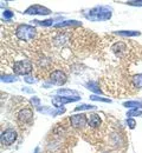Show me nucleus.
Wrapping results in <instances>:
<instances>
[{
    "instance_id": "f257e3e1",
    "label": "nucleus",
    "mask_w": 142,
    "mask_h": 153,
    "mask_svg": "<svg viewBox=\"0 0 142 153\" xmlns=\"http://www.w3.org/2000/svg\"><path fill=\"white\" fill-rule=\"evenodd\" d=\"M38 34V31L36 27L27 25V24H20L13 26L12 36L17 40V42H20L24 45H31L36 40V37Z\"/></svg>"
},
{
    "instance_id": "f03ea898",
    "label": "nucleus",
    "mask_w": 142,
    "mask_h": 153,
    "mask_svg": "<svg viewBox=\"0 0 142 153\" xmlns=\"http://www.w3.org/2000/svg\"><path fill=\"white\" fill-rule=\"evenodd\" d=\"M12 71L17 76H29L33 71L32 62L29 58H21L12 62Z\"/></svg>"
},
{
    "instance_id": "7ed1b4c3",
    "label": "nucleus",
    "mask_w": 142,
    "mask_h": 153,
    "mask_svg": "<svg viewBox=\"0 0 142 153\" xmlns=\"http://www.w3.org/2000/svg\"><path fill=\"white\" fill-rule=\"evenodd\" d=\"M85 18L92 21H104V20H109L111 18V8L101 6V7H95L92 10H90L89 14H84Z\"/></svg>"
},
{
    "instance_id": "20e7f679",
    "label": "nucleus",
    "mask_w": 142,
    "mask_h": 153,
    "mask_svg": "<svg viewBox=\"0 0 142 153\" xmlns=\"http://www.w3.org/2000/svg\"><path fill=\"white\" fill-rule=\"evenodd\" d=\"M16 119L18 121L19 125H26L30 124L33 119V111L30 108V106H25L18 110V112L16 113Z\"/></svg>"
},
{
    "instance_id": "39448f33",
    "label": "nucleus",
    "mask_w": 142,
    "mask_h": 153,
    "mask_svg": "<svg viewBox=\"0 0 142 153\" xmlns=\"http://www.w3.org/2000/svg\"><path fill=\"white\" fill-rule=\"evenodd\" d=\"M66 80H68V76L63 70H55L49 74V81L52 85L62 86L66 82Z\"/></svg>"
},
{
    "instance_id": "423d86ee",
    "label": "nucleus",
    "mask_w": 142,
    "mask_h": 153,
    "mask_svg": "<svg viewBox=\"0 0 142 153\" xmlns=\"http://www.w3.org/2000/svg\"><path fill=\"white\" fill-rule=\"evenodd\" d=\"M69 121L74 128L83 130L88 124V118H86V114H84V113H78V114L71 115L69 118Z\"/></svg>"
},
{
    "instance_id": "0eeeda50",
    "label": "nucleus",
    "mask_w": 142,
    "mask_h": 153,
    "mask_svg": "<svg viewBox=\"0 0 142 153\" xmlns=\"http://www.w3.org/2000/svg\"><path fill=\"white\" fill-rule=\"evenodd\" d=\"M17 138H18V133L14 128H7L1 133V144L4 146H10L17 140Z\"/></svg>"
},
{
    "instance_id": "6e6552de",
    "label": "nucleus",
    "mask_w": 142,
    "mask_h": 153,
    "mask_svg": "<svg viewBox=\"0 0 142 153\" xmlns=\"http://www.w3.org/2000/svg\"><path fill=\"white\" fill-rule=\"evenodd\" d=\"M24 13L25 14H36V16H49L51 13V11L41 5H32Z\"/></svg>"
},
{
    "instance_id": "1a4fd4ad",
    "label": "nucleus",
    "mask_w": 142,
    "mask_h": 153,
    "mask_svg": "<svg viewBox=\"0 0 142 153\" xmlns=\"http://www.w3.org/2000/svg\"><path fill=\"white\" fill-rule=\"evenodd\" d=\"M86 118H88V125L91 130H96L101 126L102 124V119L101 117L96 113H89L86 114Z\"/></svg>"
},
{
    "instance_id": "9d476101",
    "label": "nucleus",
    "mask_w": 142,
    "mask_h": 153,
    "mask_svg": "<svg viewBox=\"0 0 142 153\" xmlns=\"http://www.w3.org/2000/svg\"><path fill=\"white\" fill-rule=\"evenodd\" d=\"M80 100V97H74V98H66V97H53L52 99V104L55 105V107L59 108L61 106H63L64 104H68V102H72V101H77Z\"/></svg>"
},
{
    "instance_id": "9b49d317",
    "label": "nucleus",
    "mask_w": 142,
    "mask_h": 153,
    "mask_svg": "<svg viewBox=\"0 0 142 153\" xmlns=\"http://www.w3.org/2000/svg\"><path fill=\"white\" fill-rule=\"evenodd\" d=\"M129 82L134 88H142V73L129 76Z\"/></svg>"
},
{
    "instance_id": "f8f14e48",
    "label": "nucleus",
    "mask_w": 142,
    "mask_h": 153,
    "mask_svg": "<svg viewBox=\"0 0 142 153\" xmlns=\"http://www.w3.org/2000/svg\"><path fill=\"white\" fill-rule=\"evenodd\" d=\"M81 24L76 20H68V21H64V22H59V24H56L55 27L57 28H65V27H72V26H80Z\"/></svg>"
},
{
    "instance_id": "ddd939ff",
    "label": "nucleus",
    "mask_w": 142,
    "mask_h": 153,
    "mask_svg": "<svg viewBox=\"0 0 142 153\" xmlns=\"http://www.w3.org/2000/svg\"><path fill=\"white\" fill-rule=\"evenodd\" d=\"M123 106L130 110H137V108H142V102L141 101H125L123 102Z\"/></svg>"
},
{
    "instance_id": "4468645a",
    "label": "nucleus",
    "mask_w": 142,
    "mask_h": 153,
    "mask_svg": "<svg viewBox=\"0 0 142 153\" xmlns=\"http://www.w3.org/2000/svg\"><path fill=\"white\" fill-rule=\"evenodd\" d=\"M86 87H88V90H90V91H92V92H95V93H97V94H102L100 85H98L96 81H89V82L86 84Z\"/></svg>"
},
{
    "instance_id": "2eb2a0df",
    "label": "nucleus",
    "mask_w": 142,
    "mask_h": 153,
    "mask_svg": "<svg viewBox=\"0 0 142 153\" xmlns=\"http://www.w3.org/2000/svg\"><path fill=\"white\" fill-rule=\"evenodd\" d=\"M115 34L121 36V37H139L141 33L139 31H117L115 32Z\"/></svg>"
},
{
    "instance_id": "dca6fc26",
    "label": "nucleus",
    "mask_w": 142,
    "mask_h": 153,
    "mask_svg": "<svg viewBox=\"0 0 142 153\" xmlns=\"http://www.w3.org/2000/svg\"><path fill=\"white\" fill-rule=\"evenodd\" d=\"M57 94H59V96H62V97H66V98H69L68 96L77 97V92H76V91H74V90H66V88H62V90H58V91H57Z\"/></svg>"
},
{
    "instance_id": "f3484780",
    "label": "nucleus",
    "mask_w": 142,
    "mask_h": 153,
    "mask_svg": "<svg viewBox=\"0 0 142 153\" xmlns=\"http://www.w3.org/2000/svg\"><path fill=\"white\" fill-rule=\"evenodd\" d=\"M1 80L4 81V82H14V81H17L18 79H17V76H12V74H2L1 76Z\"/></svg>"
},
{
    "instance_id": "a211bd4d",
    "label": "nucleus",
    "mask_w": 142,
    "mask_h": 153,
    "mask_svg": "<svg viewBox=\"0 0 142 153\" xmlns=\"http://www.w3.org/2000/svg\"><path fill=\"white\" fill-rule=\"evenodd\" d=\"M84 110H96V106L95 105H88V104H83L80 105L75 108V111H84Z\"/></svg>"
},
{
    "instance_id": "6ab92c4d",
    "label": "nucleus",
    "mask_w": 142,
    "mask_h": 153,
    "mask_svg": "<svg viewBox=\"0 0 142 153\" xmlns=\"http://www.w3.org/2000/svg\"><path fill=\"white\" fill-rule=\"evenodd\" d=\"M32 22H36L37 25H41V26H52L55 20L53 19H47V20H44V21H38V20H35Z\"/></svg>"
},
{
    "instance_id": "aec40b11",
    "label": "nucleus",
    "mask_w": 142,
    "mask_h": 153,
    "mask_svg": "<svg viewBox=\"0 0 142 153\" xmlns=\"http://www.w3.org/2000/svg\"><path fill=\"white\" fill-rule=\"evenodd\" d=\"M90 100H92V101H103V102H110L111 100L110 99H108V98H102L100 96H90Z\"/></svg>"
},
{
    "instance_id": "412c9836",
    "label": "nucleus",
    "mask_w": 142,
    "mask_h": 153,
    "mask_svg": "<svg viewBox=\"0 0 142 153\" xmlns=\"http://www.w3.org/2000/svg\"><path fill=\"white\" fill-rule=\"evenodd\" d=\"M14 17V14L11 11H4L2 12V18H5V20H11Z\"/></svg>"
},
{
    "instance_id": "4be33fe9",
    "label": "nucleus",
    "mask_w": 142,
    "mask_h": 153,
    "mask_svg": "<svg viewBox=\"0 0 142 153\" xmlns=\"http://www.w3.org/2000/svg\"><path fill=\"white\" fill-rule=\"evenodd\" d=\"M142 114V111L141 110H131L127 113V117H137V115H141Z\"/></svg>"
},
{
    "instance_id": "5701e85b",
    "label": "nucleus",
    "mask_w": 142,
    "mask_h": 153,
    "mask_svg": "<svg viewBox=\"0 0 142 153\" xmlns=\"http://www.w3.org/2000/svg\"><path fill=\"white\" fill-rule=\"evenodd\" d=\"M127 124H128V126H129L130 130L135 128V126H136V121H135L133 118H128V119H127Z\"/></svg>"
},
{
    "instance_id": "b1692460",
    "label": "nucleus",
    "mask_w": 142,
    "mask_h": 153,
    "mask_svg": "<svg viewBox=\"0 0 142 153\" xmlns=\"http://www.w3.org/2000/svg\"><path fill=\"white\" fill-rule=\"evenodd\" d=\"M130 6H142V0H137V1H128L127 2Z\"/></svg>"
},
{
    "instance_id": "393cba45",
    "label": "nucleus",
    "mask_w": 142,
    "mask_h": 153,
    "mask_svg": "<svg viewBox=\"0 0 142 153\" xmlns=\"http://www.w3.org/2000/svg\"><path fill=\"white\" fill-rule=\"evenodd\" d=\"M31 101H32V104H33V105H36V106H39V99H38L37 97H33Z\"/></svg>"
},
{
    "instance_id": "a878e982",
    "label": "nucleus",
    "mask_w": 142,
    "mask_h": 153,
    "mask_svg": "<svg viewBox=\"0 0 142 153\" xmlns=\"http://www.w3.org/2000/svg\"><path fill=\"white\" fill-rule=\"evenodd\" d=\"M33 78H30V76H26V79H25V81H27V82H35L36 80H32Z\"/></svg>"
},
{
    "instance_id": "bb28decb",
    "label": "nucleus",
    "mask_w": 142,
    "mask_h": 153,
    "mask_svg": "<svg viewBox=\"0 0 142 153\" xmlns=\"http://www.w3.org/2000/svg\"><path fill=\"white\" fill-rule=\"evenodd\" d=\"M103 153H110V152H103Z\"/></svg>"
}]
</instances>
